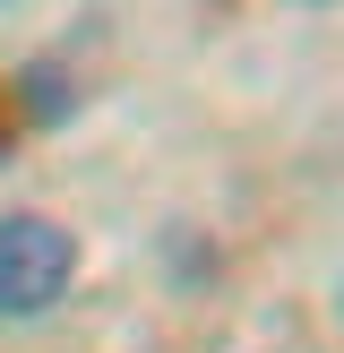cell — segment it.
I'll return each instance as SVG.
<instances>
[{"label": "cell", "instance_id": "6da1fadb", "mask_svg": "<svg viewBox=\"0 0 344 353\" xmlns=\"http://www.w3.org/2000/svg\"><path fill=\"white\" fill-rule=\"evenodd\" d=\"M78 233L61 216H34V207H9L0 216V327L17 319H43V310L69 302L78 285Z\"/></svg>", "mask_w": 344, "mask_h": 353}, {"label": "cell", "instance_id": "7a4b0ae2", "mask_svg": "<svg viewBox=\"0 0 344 353\" xmlns=\"http://www.w3.org/2000/svg\"><path fill=\"white\" fill-rule=\"evenodd\" d=\"M9 112H17V130H69V121H78V78H69V61L34 52V61L17 69V86H9Z\"/></svg>", "mask_w": 344, "mask_h": 353}, {"label": "cell", "instance_id": "3957f363", "mask_svg": "<svg viewBox=\"0 0 344 353\" xmlns=\"http://www.w3.org/2000/svg\"><path fill=\"white\" fill-rule=\"evenodd\" d=\"M215 276H224L215 233H198V224H164V285L172 293H206Z\"/></svg>", "mask_w": 344, "mask_h": 353}, {"label": "cell", "instance_id": "277c9868", "mask_svg": "<svg viewBox=\"0 0 344 353\" xmlns=\"http://www.w3.org/2000/svg\"><path fill=\"white\" fill-rule=\"evenodd\" d=\"M9 121H17V112H0V164L17 155V130H9Z\"/></svg>", "mask_w": 344, "mask_h": 353}, {"label": "cell", "instance_id": "5b68a950", "mask_svg": "<svg viewBox=\"0 0 344 353\" xmlns=\"http://www.w3.org/2000/svg\"><path fill=\"white\" fill-rule=\"evenodd\" d=\"M292 9H336V0H292Z\"/></svg>", "mask_w": 344, "mask_h": 353}, {"label": "cell", "instance_id": "8992f818", "mask_svg": "<svg viewBox=\"0 0 344 353\" xmlns=\"http://www.w3.org/2000/svg\"><path fill=\"white\" fill-rule=\"evenodd\" d=\"M336 319H344V276H336Z\"/></svg>", "mask_w": 344, "mask_h": 353}, {"label": "cell", "instance_id": "52a82bcc", "mask_svg": "<svg viewBox=\"0 0 344 353\" xmlns=\"http://www.w3.org/2000/svg\"><path fill=\"white\" fill-rule=\"evenodd\" d=\"M0 9H9V0H0Z\"/></svg>", "mask_w": 344, "mask_h": 353}]
</instances>
